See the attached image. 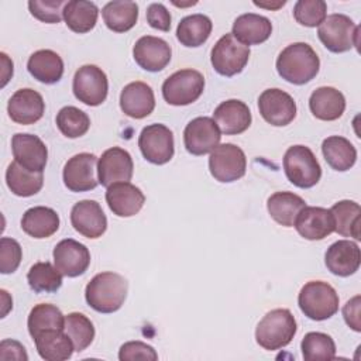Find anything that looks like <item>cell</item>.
Listing matches in <instances>:
<instances>
[{
    "mask_svg": "<svg viewBox=\"0 0 361 361\" xmlns=\"http://www.w3.org/2000/svg\"><path fill=\"white\" fill-rule=\"evenodd\" d=\"M320 59L306 42H293L283 48L276 59V71L282 79L293 85H305L316 78Z\"/></svg>",
    "mask_w": 361,
    "mask_h": 361,
    "instance_id": "obj_1",
    "label": "cell"
},
{
    "mask_svg": "<svg viewBox=\"0 0 361 361\" xmlns=\"http://www.w3.org/2000/svg\"><path fill=\"white\" fill-rule=\"evenodd\" d=\"M128 283L120 274L100 272L94 275L85 289L87 305L99 313L117 312L127 298Z\"/></svg>",
    "mask_w": 361,
    "mask_h": 361,
    "instance_id": "obj_2",
    "label": "cell"
},
{
    "mask_svg": "<svg viewBox=\"0 0 361 361\" xmlns=\"http://www.w3.org/2000/svg\"><path fill=\"white\" fill-rule=\"evenodd\" d=\"M296 320L288 309L268 312L255 329V340L259 347L275 351L286 347L296 334Z\"/></svg>",
    "mask_w": 361,
    "mask_h": 361,
    "instance_id": "obj_3",
    "label": "cell"
},
{
    "mask_svg": "<svg viewBox=\"0 0 361 361\" xmlns=\"http://www.w3.org/2000/svg\"><path fill=\"white\" fill-rule=\"evenodd\" d=\"M338 295L336 289L323 281H310L303 285L298 296L302 313L310 320L322 322L334 316L338 310Z\"/></svg>",
    "mask_w": 361,
    "mask_h": 361,
    "instance_id": "obj_4",
    "label": "cell"
},
{
    "mask_svg": "<svg viewBox=\"0 0 361 361\" xmlns=\"http://www.w3.org/2000/svg\"><path fill=\"white\" fill-rule=\"evenodd\" d=\"M283 171L290 183L300 189L313 188L322 178V168L309 147L292 145L283 155Z\"/></svg>",
    "mask_w": 361,
    "mask_h": 361,
    "instance_id": "obj_5",
    "label": "cell"
},
{
    "mask_svg": "<svg viewBox=\"0 0 361 361\" xmlns=\"http://www.w3.org/2000/svg\"><path fill=\"white\" fill-rule=\"evenodd\" d=\"M319 39L334 54L347 52L358 47L360 27L345 14H330L319 25Z\"/></svg>",
    "mask_w": 361,
    "mask_h": 361,
    "instance_id": "obj_6",
    "label": "cell"
},
{
    "mask_svg": "<svg viewBox=\"0 0 361 361\" xmlns=\"http://www.w3.org/2000/svg\"><path fill=\"white\" fill-rule=\"evenodd\" d=\"M204 89V78L199 71L180 69L162 83V96L168 104L188 106L196 102Z\"/></svg>",
    "mask_w": 361,
    "mask_h": 361,
    "instance_id": "obj_7",
    "label": "cell"
},
{
    "mask_svg": "<svg viewBox=\"0 0 361 361\" xmlns=\"http://www.w3.org/2000/svg\"><path fill=\"white\" fill-rule=\"evenodd\" d=\"M250 59V48L234 38L231 32L224 34L212 48L210 62L213 69L221 76L240 73Z\"/></svg>",
    "mask_w": 361,
    "mask_h": 361,
    "instance_id": "obj_8",
    "label": "cell"
},
{
    "mask_svg": "<svg viewBox=\"0 0 361 361\" xmlns=\"http://www.w3.org/2000/svg\"><path fill=\"white\" fill-rule=\"evenodd\" d=\"M209 169L212 176L221 182L230 183L245 175L247 158L244 151L231 144H219L209 157Z\"/></svg>",
    "mask_w": 361,
    "mask_h": 361,
    "instance_id": "obj_9",
    "label": "cell"
},
{
    "mask_svg": "<svg viewBox=\"0 0 361 361\" xmlns=\"http://www.w3.org/2000/svg\"><path fill=\"white\" fill-rule=\"evenodd\" d=\"M72 90L79 102L87 106H99L107 97L109 80L102 68L83 65L75 72Z\"/></svg>",
    "mask_w": 361,
    "mask_h": 361,
    "instance_id": "obj_10",
    "label": "cell"
},
{
    "mask_svg": "<svg viewBox=\"0 0 361 361\" xmlns=\"http://www.w3.org/2000/svg\"><path fill=\"white\" fill-rule=\"evenodd\" d=\"M138 147L148 162L164 165L172 159L175 152L173 134L164 124H149L142 128L138 137Z\"/></svg>",
    "mask_w": 361,
    "mask_h": 361,
    "instance_id": "obj_11",
    "label": "cell"
},
{
    "mask_svg": "<svg viewBox=\"0 0 361 361\" xmlns=\"http://www.w3.org/2000/svg\"><path fill=\"white\" fill-rule=\"evenodd\" d=\"M221 140V131L210 117L190 120L183 131V144L189 154L204 155L212 152Z\"/></svg>",
    "mask_w": 361,
    "mask_h": 361,
    "instance_id": "obj_12",
    "label": "cell"
},
{
    "mask_svg": "<svg viewBox=\"0 0 361 361\" xmlns=\"http://www.w3.org/2000/svg\"><path fill=\"white\" fill-rule=\"evenodd\" d=\"M258 110L262 118L275 127H283L296 117L293 97L281 89H267L258 97Z\"/></svg>",
    "mask_w": 361,
    "mask_h": 361,
    "instance_id": "obj_13",
    "label": "cell"
},
{
    "mask_svg": "<svg viewBox=\"0 0 361 361\" xmlns=\"http://www.w3.org/2000/svg\"><path fill=\"white\" fill-rule=\"evenodd\" d=\"M97 157L90 152H80L69 158L63 166L62 178L71 192H87L99 185L96 178Z\"/></svg>",
    "mask_w": 361,
    "mask_h": 361,
    "instance_id": "obj_14",
    "label": "cell"
},
{
    "mask_svg": "<svg viewBox=\"0 0 361 361\" xmlns=\"http://www.w3.org/2000/svg\"><path fill=\"white\" fill-rule=\"evenodd\" d=\"M133 158L128 151L120 147L106 149L97 162V179L104 188L118 182H128L133 178Z\"/></svg>",
    "mask_w": 361,
    "mask_h": 361,
    "instance_id": "obj_15",
    "label": "cell"
},
{
    "mask_svg": "<svg viewBox=\"0 0 361 361\" xmlns=\"http://www.w3.org/2000/svg\"><path fill=\"white\" fill-rule=\"evenodd\" d=\"M52 255L56 269L68 278L83 275L90 265V252L87 247L73 238L59 241L55 245Z\"/></svg>",
    "mask_w": 361,
    "mask_h": 361,
    "instance_id": "obj_16",
    "label": "cell"
},
{
    "mask_svg": "<svg viewBox=\"0 0 361 361\" xmlns=\"http://www.w3.org/2000/svg\"><path fill=\"white\" fill-rule=\"evenodd\" d=\"M73 228L86 238H99L107 228V217L96 200H80L71 210Z\"/></svg>",
    "mask_w": 361,
    "mask_h": 361,
    "instance_id": "obj_17",
    "label": "cell"
},
{
    "mask_svg": "<svg viewBox=\"0 0 361 361\" xmlns=\"http://www.w3.org/2000/svg\"><path fill=\"white\" fill-rule=\"evenodd\" d=\"M133 56L137 65L144 71L159 72L171 62L172 49L165 39L144 35L137 39L133 48Z\"/></svg>",
    "mask_w": 361,
    "mask_h": 361,
    "instance_id": "obj_18",
    "label": "cell"
},
{
    "mask_svg": "<svg viewBox=\"0 0 361 361\" xmlns=\"http://www.w3.org/2000/svg\"><path fill=\"white\" fill-rule=\"evenodd\" d=\"M14 161L28 171L42 172L48 159V149L42 140L34 134L17 133L11 138Z\"/></svg>",
    "mask_w": 361,
    "mask_h": 361,
    "instance_id": "obj_19",
    "label": "cell"
},
{
    "mask_svg": "<svg viewBox=\"0 0 361 361\" xmlns=\"http://www.w3.org/2000/svg\"><path fill=\"white\" fill-rule=\"evenodd\" d=\"M293 227L306 240H323L334 231V219L330 209L305 206L296 216Z\"/></svg>",
    "mask_w": 361,
    "mask_h": 361,
    "instance_id": "obj_20",
    "label": "cell"
},
{
    "mask_svg": "<svg viewBox=\"0 0 361 361\" xmlns=\"http://www.w3.org/2000/svg\"><path fill=\"white\" fill-rule=\"evenodd\" d=\"M45 103L42 96L30 87L18 89L8 100L7 113L10 118L23 126L34 124L42 118Z\"/></svg>",
    "mask_w": 361,
    "mask_h": 361,
    "instance_id": "obj_21",
    "label": "cell"
},
{
    "mask_svg": "<svg viewBox=\"0 0 361 361\" xmlns=\"http://www.w3.org/2000/svg\"><path fill=\"white\" fill-rule=\"evenodd\" d=\"M106 202L116 216L131 217L142 209L145 196L135 185L130 182H118L107 188Z\"/></svg>",
    "mask_w": 361,
    "mask_h": 361,
    "instance_id": "obj_22",
    "label": "cell"
},
{
    "mask_svg": "<svg viewBox=\"0 0 361 361\" xmlns=\"http://www.w3.org/2000/svg\"><path fill=\"white\" fill-rule=\"evenodd\" d=\"M327 269L337 276H350L355 274L361 264L360 247L350 240H338L333 243L324 255Z\"/></svg>",
    "mask_w": 361,
    "mask_h": 361,
    "instance_id": "obj_23",
    "label": "cell"
},
{
    "mask_svg": "<svg viewBox=\"0 0 361 361\" xmlns=\"http://www.w3.org/2000/svg\"><path fill=\"white\" fill-rule=\"evenodd\" d=\"M120 109L131 118H144L155 109V96L149 85L135 80L126 85L120 93Z\"/></svg>",
    "mask_w": 361,
    "mask_h": 361,
    "instance_id": "obj_24",
    "label": "cell"
},
{
    "mask_svg": "<svg viewBox=\"0 0 361 361\" xmlns=\"http://www.w3.org/2000/svg\"><path fill=\"white\" fill-rule=\"evenodd\" d=\"M213 120L226 135H237L251 126V111L248 106L237 99L221 102L213 113Z\"/></svg>",
    "mask_w": 361,
    "mask_h": 361,
    "instance_id": "obj_25",
    "label": "cell"
},
{
    "mask_svg": "<svg viewBox=\"0 0 361 361\" xmlns=\"http://www.w3.org/2000/svg\"><path fill=\"white\" fill-rule=\"evenodd\" d=\"M234 38L241 44L258 45L265 42L272 34V24L269 18L255 14V13H245L238 16L233 23V32Z\"/></svg>",
    "mask_w": 361,
    "mask_h": 361,
    "instance_id": "obj_26",
    "label": "cell"
},
{
    "mask_svg": "<svg viewBox=\"0 0 361 361\" xmlns=\"http://www.w3.org/2000/svg\"><path fill=\"white\" fill-rule=\"evenodd\" d=\"M309 109L316 118L333 121L343 116L345 110V99L336 87L322 86L310 94Z\"/></svg>",
    "mask_w": 361,
    "mask_h": 361,
    "instance_id": "obj_27",
    "label": "cell"
},
{
    "mask_svg": "<svg viewBox=\"0 0 361 361\" xmlns=\"http://www.w3.org/2000/svg\"><path fill=\"white\" fill-rule=\"evenodd\" d=\"M27 69L38 82L52 85L59 82L63 75V61L52 49H39L28 58Z\"/></svg>",
    "mask_w": 361,
    "mask_h": 361,
    "instance_id": "obj_28",
    "label": "cell"
},
{
    "mask_svg": "<svg viewBox=\"0 0 361 361\" xmlns=\"http://www.w3.org/2000/svg\"><path fill=\"white\" fill-rule=\"evenodd\" d=\"M21 228L32 238L51 237L59 228V216L51 207L34 206L23 214Z\"/></svg>",
    "mask_w": 361,
    "mask_h": 361,
    "instance_id": "obj_29",
    "label": "cell"
},
{
    "mask_svg": "<svg viewBox=\"0 0 361 361\" xmlns=\"http://www.w3.org/2000/svg\"><path fill=\"white\" fill-rule=\"evenodd\" d=\"M34 341L39 357L47 361L69 360L75 351L71 337L63 330L42 331L34 338Z\"/></svg>",
    "mask_w": 361,
    "mask_h": 361,
    "instance_id": "obj_30",
    "label": "cell"
},
{
    "mask_svg": "<svg viewBox=\"0 0 361 361\" xmlns=\"http://www.w3.org/2000/svg\"><path fill=\"white\" fill-rule=\"evenodd\" d=\"M305 206L306 202L293 192H275L267 202L269 216L283 227H292Z\"/></svg>",
    "mask_w": 361,
    "mask_h": 361,
    "instance_id": "obj_31",
    "label": "cell"
},
{
    "mask_svg": "<svg viewBox=\"0 0 361 361\" xmlns=\"http://www.w3.org/2000/svg\"><path fill=\"white\" fill-rule=\"evenodd\" d=\"M322 152L326 162L338 172L348 171L357 161L355 147L341 135L327 137L322 144Z\"/></svg>",
    "mask_w": 361,
    "mask_h": 361,
    "instance_id": "obj_32",
    "label": "cell"
},
{
    "mask_svg": "<svg viewBox=\"0 0 361 361\" xmlns=\"http://www.w3.org/2000/svg\"><path fill=\"white\" fill-rule=\"evenodd\" d=\"M99 8L93 1L71 0L63 7V20L68 28L78 34L89 32L97 23Z\"/></svg>",
    "mask_w": 361,
    "mask_h": 361,
    "instance_id": "obj_33",
    "label": "cell"
},
{
    "mask_svg": "<svg viewBox=\"0 0 361 361\" xmlns=\"http://www.w3.org/2000/svg\"><path fill=\"white\" fill-rule=\"evenodd\" d=\"M213 30L212 20L204 14H192L183 17L176 28L178 41L189 48L203 45Z\"/></svg>",
    "mask_w": 361,
    "mask_h": 361,
    "instance_id": "obj_34",
    "label": "cell"
},
{
    "mask_svg": "<svg viewBox=\"0 0 361 361\" xmlns=\"http://www.w3.org/2000/svg\"><path fill=\"white\" fill-rule=\"evenodd\" d=\"M102 16L109 30L126 32L131 30L138 20V6L134 1L113 0L103 7Z\"/></svg>",
    "mask_w": 361,
    "mask_h": 361,
    "instance_id": "obj_35",
    "label": "cell"
},
{
    "mask_svg": "<svg viewBox=\"0 0 361 361\" xmlns=\"http://www.w3.org/2000/svg\"><path fill=\"white\" fill-rule=\"evenodd\" d=\"M6 183L8 189L21 197L37 195L44 185L42 172H32L13 161L6 171Z\"/></svg>",
    "mask_w": 361,
    "mask_h": 361,
    "instance_id": "obj_36",
    "label": "cell"
},
{
    "mask_svg": "<svg viewBox=\"0 0 361 361\" xmlns=\"http://www.w3.org/2000/svg\"><path fill=\"white\" fill-rule=\"evenodd\" d=\"M27 326H28L30 336L35 338L42 331L63 330L65 316L55 305L39 303L31 309L28 314Z\"/></svg>",
    "mask_w": 361,
    "mask_h": 361,
    "instance_id": "obj_37",
    "label": "cell"
},
{
    "mask_svg": "<svg viewBox=\"0 0 361 361\" xmlns=\"http://www.w3.org/2000/svg\"><path fill=\"white\" fill-rule=\"evenodd\" d=\"M334 219V231L343 237L360 240V204L353 200H340L330 209Z\"/></svg>",
    "mask_w": 361,
    "mask_h": 361,
    "instance_id": "obj_38",
    "label": "cell"
},
{
    "mask_svg": "<svg viewBox=\"0 0 361 361\" xmlns=\"http://www.w3.org/2000/svg\"><path fill=\"white\" fill-rule=\"evenodd\" d=\"M27 281L34 292L51 293L62 286V274L48 261L35 262L27 274Z\"/></svg>",
    "mask_w": 361,
    "mask_h": 361,
    "instance_id": "obj_39",
    "label": "cell"
},
{
    "mask_svg": "<svg viewBox=\"0 0 361 361\" xmlns=\"http://www.w3.org/2000/svg\"><path fill=\"white\" fill-rule=\"evenodd\" d=\"M63 331L71 337L75 351L80 353L86 350L94 338V326L87 316L83 313L72 312L65 316Z\"/></svg>",
    "mask_w": 361,
    "mask_h": 361,
    "instance_id": "obj_40",
    "label": "cell"
},
{
    "mask_svg": "<svg viewBox=\"0 0 361 361\" xmlns=\"http://www.w3.org/2000/svg\"><path fill=\"white\" fill-rule=\"evenodd\" d=\"M300 348H302V355L306 361L336 358L334 340L326 333L310 331L305 334Z\"/></svg>",
    "mask_w": 361,
    "mask_h": 361,
    "instance_id": "obj_41",
    "label": "cell"
},
{
    "mask_svg": "<svg viewBox=\"0 0 361 361\" xmlns=\"http://www.w3.org/2000/svg\"><path fill=\"white\" fill-rule=\"evenodd\" d=\"M56 127L68 138H78L90 127L89 116L75 106H65L56 114Z\"/></svg>",
    "mask_w": 361,
    "mask_h": 361,
    "instance_id": "obj_42",
    "label": "cell"
},
{
    "mask_svg": "<svg viewBox=\"0 0 361 361\" xmlns=\"http://www.w3.org/2000/svg\"><path fill=\"white\" fill-rule=\"evenodd\" d=\"M295 20L305 27H317L327 17V4L323 0H299L293 7Z\"/></svg>",
    "mask_w": 361,
    "mask_h": 361,
    "instance_id": "obj_43",
    "label": "cell"
},
{
    "mask_svg": "<svg viewBox=\"0 0 361 361\" xmlns=\"http://www.w3.org/2000/svg\"><path fill=\"white\" fill-rule=\"evenodd\" d=\"M68 1L65 0H31L28 8L31 16L37 20L48 24H56L63 17V7Z\"/></svg>",
    "mask_w": 361,
    "mask_h": 361,
    "instance_id": "obj_44",
    "label": "cell"
},
{
    "mask_svg": "<svg viewBox=\"0 0 361 361\" xmlns=\"http://www.w3.org/2000/svg\"><path fill=\"white\" fill-rule=\"evenodd\" d=\"M23 258L21 245L17 240L10 237H1L0 240V272L13 274Z\"/></svg>",
    "mask_w": 361,
    "mask_h": 361,
    "instance_id": "obj_45",
    "label": "cell"
},
{
    "mask_svg": "<svg viewBox=\"0 0 361 361\" xmlns=\"http://www.w3.org/2000/svg\"><path fill=\"white\" fill-rule=\"evenodd\" d=\"M120 361H135V360H158V354L154 347L142 341H127L118 350Z\"/></svg>",
    "mask_w": 361,
    "mask_h": 361,
    "instance_id": "obj_46",
    "label": "cell"
},
{
    "mask_svg": "<svg viewBox=\"0 0 361 361\" xmlns=\"http://www.w3.org/2000/svg\"><path fill=\"white\" fill-rule=\"evenodd\" d=\"M147 23L159 31H169L171 14L162 3H151L147 8Z\"/></svg>",
    "mask_w": 361,
    "mask_h": 361,
    "instance_id": "obj_47",
    "label": "cell"
},
{
    "mask_svg": "<svg viewBox=\"0 0 361 361\" xmlns=\"http://www.w3.org/2000/svg\"><path fill=\"white\" fill-rule=\"evenodd\" d=\"M0 360H17V361H27L28 355L21 343L17 340H3L0 343Z\"/></svg>",
    "mask_w": 361,
    "mask_h": 361,
    "instance_id": "obj_48",
    "label": "cell"
},
{
    "mask_svg": "<svg viewBox=\"0 0 361 361\" xmlns=\"http://www.w3.org/2000/svg\"><path fill=\"white\" fill-rule=\"evenodd\" d=\"M343 317L348 327L354 331H361V320H360V295L350 299L343 307Z\"/></svg>",
    "mask_w": 361,
    "mask_h": 361,
    "instance_id": "obj_49",
    "label": "cell"
},
{
    "mask_svg": "<svg viewBox=\"0 0 361 361\" xmlns=\"http://www.w3.org/2000/svg\"><path fill=\"white\" fill-rule=\"evenodd\" d=\"M0 56H1V66H3V69H1V87H4L6 83L8 82V79L13 76V61L4 52H1Z\"/></svg>",
    "mask_w": 361,
    "mask_h": 361,
    "instance_id": "obj_50",
    "label": "cell"
},
{
    "mask_svg": "<svg viewBox=\"0 0 361 361\" xmlns=\"http://www.w3.org/2000/svg\"><path fill=\"white\" fill-rule=\"evenodd\" d=\"M1 303H3V310H1V317H6V314L8 313V310L13 307V299L10 298V295L7 293V290L1 289Z\"/></svg>",
    "mask_w": 361,
    "mask_h": 361,
    "instance_id": "obj_51",
    "label": "cell"
},
{
    "mask_svg": "<svg viewBox=\"0 0 361 361\" xmlns=\"http://www.w3.org/2000/svg\"><path fill=\"white\" fill-rule=\"evenodd\" d=\"M285 0H282V1H276L275 4L274 3H271V4H267V3H259V1H254V4L257 6V7H262V8H271V10H276V8H279V7H282V6H285Z\"/></svg>",
    "mask_w": 361,
    "mask_h": 361,
    "instance_id": "obj_52",
    "label": "cell"
}]
</instances>
